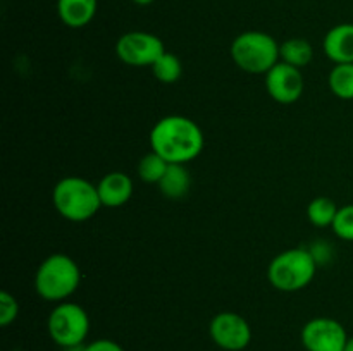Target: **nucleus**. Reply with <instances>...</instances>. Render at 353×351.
Returning a JSON list of instances; mask_svg holds the SVG:
<instances>
[{
  "instance_id": "nucleus-1",
  "label": "nucleus",
  "mask_w": 353,
  "mask_h": 351,
  "mask_svg": "<svg viewBox=\"0 0 353 351\" xmlns=\"http://www.w3.org/2000/svg\"><path fill=\"white\" fill-rule=\"evenodd\" d=\"M150 145L169 164H186L202 151L203 133L190 117L168 116L152 127Z\"/></svg>"
},
{
  "instance_id": "nucleus-2",
  "label": "nucleus",
  "mask_w": 353,
  "mask_h": 351,
  "mask_svg": "<svg viewBox=\"0 0 353 351\" xmlns=\"http://www.w3.org/2000/svg\"><path fill=\"white\" fill-rule=\"evenodd\" d=\"M81 270L69 255L54 253L45 258L34 274V289L47 301L62 303L78 289Z\"/></svg>"
},
{
  "instance_id": "nucleus-3",
  "label": "nucleus",
  "mask_w": 353,
  "mask_h": 351,
  "mask_svg": "<svg viewBox=\"0 0 353 351\" xmlns=\"http://www.w3.org/2000/svg\"><path fill=\"white\" fill-rule=\"evenodd\" d=\"M55 210L71 222L92 219L102 206L99 188L79 176H69L55 184L52 193Z\"/></svg>"
},
{
  "instance_id": "nucleus-4",
  "label": "nucleus",
  "mask_w": 353,
  "mask_h": 351,
  "mask_svg": "<svg viewBox=\"0 0 353 351\" xmlns=\"http://www.w3.org/2000/svg\"><path fill=\"white\" fill-rule=\"evenodd\" d=\"M279 47L276 38L264 31H245L231 43V57L241 71L268 74L281 58Z\"/></svg>"
},
{
  "instance_id": "nucleus-5",
  "label": "nucleus",
  "mask_w": 353,
  "mask_h": 351,
  "mask_svg": "<svg viewBox=\"0 0 353 351\" xmlns=\"http://www.w3.org/2000/svg\"><path fill=\"white\" fill-rule=\"evenodd\" d=\"M317 258L303 248H292L276 255L268 268V279L278 291L295 292L316 277Z\"/></svg>"
},
{
  "instance_id": "nucleus-6",
  "label": "nucleus",
  "mask_w": 353,
  "mask_h": 351,
  "mask_svg": "<svg viewBox=\"0 0 353 351\" xmlns=\"http://www.w3.org/2000/svg\"><path fill=\"white\" fill-rule=\"evenodd\" d=\"M47 330L57 346L64 350L81 348L90 332V317L78 303L62 301L48 315Z\"/></svg>"
},
{
  "instance_id": "nucleus-7",
  "label": "nucleus",
  "mask_w": 353,
  "mask_h": 351,
  "mask_svg": "<svg viewBox=\"0 0 353 351\" xmlns=\"http://www.w3.org/2000/svg\"><path fill=\"white\" fill-rule=\"evenodd\" d=\"M165 52L164 43L155 34L147 31H130L124 33L116 43V54L124 64L133 67L154 65L155 61Z\"/></svg>"
},
{
  "instance_id": "nucleus-8",
  "label": "nucleus",
  "mask_w": 353,
  "mask_h": 351,
  "mask_svg": "<svg viewBox=\"0 0 353 351\" xmlns=\"http://www.w3.org/2000/svg\"><path fill=\"white\" fill-rule=\"evenodd\" d=\"M302 344L305 351H345L348 334L343 323L330 317H317L303 326Z\"/></svg>"
},
{
  "instance_id": "nucleus-9",
  "label": "nucleus",
  "mask_w": 353,
  "mask_h": 351,
  "mask_svg": "<svg viewBox=\"0 0 353 351\" xmlns=\"http://www.w3.org/2000/svg\"><path fill=\"white\" fill-rule=\"evenodd\" d=\"M210 337L224 351H243L252 341V327L245 317L234 312H221L210 320Z\"/></svg>"
},
{
  "instance_id": "nucleus-10",
  "label": "nucleus",
  "mask_w": 353,
  "mask_h": 351,
  "mask_svg": "<svg viewBox=\"0 0 353 351\" xmlns=\"http://www.w3.org/2000/svg\"><path fill=\"white\" fill-rule=\"evenodd\" d=\"M265 88L272 100L279 103H293L302 96L305 81L302 69L293 67L286 62L279 61L271 71L265 74Z\"/></svg>"
},
{
  "instance_id": "nucleus-11",
  "label": "nucleus",
  "mask_w": 353,
  "mask_h": 351,
  "mask_svg": "<svg viewBox=\"0 0 353 351\" xmlns=\"http://www.w3.org/2000/svg\"><path fill=\"white\" fill-rule=\"evenodd\" d=\"M324 54L334 64H353V24H336L326 33Z\"/></svg>"
},
{
  "instance_id": "nucleus-12",
  "label": "nucleus",
  "mask_w": 353,
  "mask_h": 351,
  "mask_svg": "<svg viewBox=\"0 0 353 351\" xmlns=\"http://www.w3.org/2000/svg\"><path fill=\"white\" fill-rule=\"evenodd\" d=\"M102 206L117 209L130 202L133 195V181L124 172H109L97 184Z\"/></svg>"
},
{
  "instance_id": "nucleus-13",
  "label": "nucleus",
  "mask_w": 353,
  "mask_h": 351,
  "mask_svg": "<svg viewBox=\"0 0 353 351\" xmlns=\"http://www.w3.org/2000/svg\"><path fill=\"white\" fill-rule=\"evenodd\" d=\"M99 0H57V12L62 23L69 28H83L97 14Z\"/></svg>"
},
{
  "instance_id": "nucleus-14",
  "label": "nucleus",
  "mask_w": 353,
  "mask_h": 351,
  "mask_svg": "<svg viewBox=\"0 0 353 351\" xmlns=\"http://www.w3.org/2000/svg\"><path fill=\"white\" fill-rule=\"evenodd\" d=\"M192 178L183 164H169L164 178L159 182V189L168 198H183L188 193Z\"/></svg>"
},
{
  "instance_id": "nucleus-15",
  "label": "nucleus",
  "mask_w": 353,
  "mask_h": 351,
  "mask_svg": "<svg viewBox=\"0 0 353 351\" xmlns=\"http://www.w3.org/2000/svg\"><path fill=\"white\" fill-rule=\"evenodd\" d=\"M279 54H281V62L293 65V67H305L314 57V48L303 38H290V40L283 41L279 47Z\"/></svg>"
},
{
  "instance_id": "nucleus-16",
  "label": "nucleus",
  "mask_w": 353,
  "mask_h": 351,
  "mask_svg": "<svg viewBox=\"0 0 353 351\" xmlns=\"http://www.w3.org/2000/svg\"><path fill=\"white\" fill-rule=\"evenodd\" d=\"M330 88L338 98L353 100V64H336L330 72Z\"/></svg>"
},
{
  "instance_id": "nucleus-17",
  "label": "nucleus",
  "mask_w": 353,
  "mask_h": 351,
  "mask_svg": "<svg viewBox=\"0 0 353 351\" xmlns=\"http://www.w3.org/2000/svg\"><path fill=\"white\" fill-rule=\"evenodd\" d=\"M338 213L336 203L327 196H317L307 206V215L309 220L316 227H327L333 226L334 217Z\"/></svg>"
},
{
  "instance_id": "nucleus-18",
  "label": "nucleus",
  "mask_w": 353,
  "mask_h": 351,
  "mask_svg": "<svg viewBox=\"0 0 353 351\" xmlns=\"http://www.w3.org/2000/svg\"><path fill=\"white\" fill-rule=\"evenodd\" d=\"M168 167L169 162L152 150L150 153H147L138 162V176H140L141 181L148 182V184H159Z\"/></svg>"
},
{
  "instance_id": "nucleus-19",
  "label": "nucleus",
  "mask_w": 353,
  "mask_h": 351,
  "mask_svg": "<svg viewBox=\"0 0 353 351\" xmlns=\"http://www.w3.org/2000/svg\"><path fill=\"white\" fill-rule=\"evenodd\" d=\"M152 71H154V76L159 81L165 83V85H171V83H176L181 78L183 65L179 57H176L171 52H164L155 61V64L152 65Z\"/></svg>"
},
{
  "instance_id": "nucleus-20",
  "label": "nucleus",
  "mask_w": 353,
  "mask_h": 351,
  "mask_svg": "<svg viewBox=\"0 0 353 351\" xmlns=\"http://www.w3.org/2000/svg\"><path fill=\"white\" fill-rule=\"evenodd\" d=\"M333 231L338 237L345 241H353V203L338 209L333 222Z\"/></svg>"
},
{
  "instance_id": "nucleus-21",
  "label": "nucleus",
  "mask_w": 353,
  "mask_h": 351,
  "mask_svg": "<svg viewBox=\"0 0 353 351\" xmlns=\"http://www.w3.org/2000/svg\"><path fill=\"white\" fill-rule=\"evenodd\" d=\"M19 315V303L10 292H0V326L7 327Z\"/></svg>"
},
{
  "instance_id": "nucleus-22",
  "label": "nucleus",
  "mask_w": 353,
  "mask_h": 351,
  "mask_svg": "<svg viewBox=\"0 0 353 351\" xmlns=\"http://www.w3.org/2000/svg\"><path fill=\"white\" fill-rule=\"evenodd\" d=\"M81 351H124V348L112 339H97L86 344Z\"/></svg>"
},
{
  "instance_id": "nucleus-23",
  "label": "nucleus",
  "mask_w": 353,
  "mask_h": 351,
  "mask_svg": "<svg viewBox=\"0 0 353 351\" xmlns=\"http://www.w3.org/2000/svg\"><path fill=\"white\" fill-rule=\"evenodd\" d=\"M152 2L154 0H133V3H137V6H150Z\"/></svg>"
},
{
  "instance_id": "nucleus-24",
  "label": "nucleus",
  "mask_w": 353,
  "mask_h": 351,
  "mask_svg": "<svg viewBox=\"0 0 353 351\" xmlns=\"http://www.w3.org/2000/svg\"><path fill=\"white\" fill-rule=\"evenodd\" d=\"M345 351H353V336L348 337V343L347 346H345Z\"/></svg>"
}]
</instances>
